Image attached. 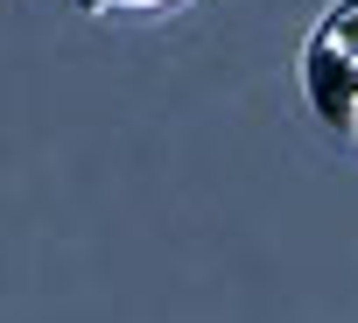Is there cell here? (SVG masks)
<instances>
[{"label":"cell","mask_w":358,"mask_h":323,"mask_svg":"<svg viewBox=\"0 0 358 323\" xmlns=\"http://www.w3.org/2000/svg\"><path fill=\"white\" fill-rule=\"evenodd\" d=\"M295 78H302L309 120L337 148L358 155V0H330V8L309 22L302 57H295Z\"/></svg>","instance_id":"6da1fadb"},{"label":"cell","mask_w":358,"mask_h":323,"mask_svg":"<svg viewBox=\"0 0 358 323\" xmlns=\"http://www.w3.org/2000/svg\"><path fill=\"white\" fill-rule=\"evenodd\" d=\"M85 15L99 22H141V15H169V8H183V0H78Z\"/></svg>","instance_id":"7a4b0ae2"}]
</instances>
